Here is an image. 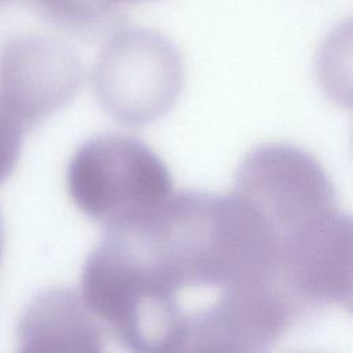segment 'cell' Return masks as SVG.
<instances>
[{"mask_svg": "<svg viewBox=\"0 0 353 353\" xmlns=\"http://www.w3.org/2000/svg\"><path fill=\"white\" fill-rule=\"evenodd\" d=\"M91 252L83 296L130 350L263 352L290 324L277 240L236 192L171 194Z\"/></svg>", "mask_w": 353, "mask_h": 353, "instance_id": "obj_1", "label": "cell"}, {"mask_svg": "<svg viewBox=\"0 0 353 353\" xmlns=\"http://www.w3.org/2000/svg\"><path fill=\"white\" fill-rule=\"evenodd\" d=\"M66 181L73 203L105 228L145 215L172 194L163 160L139 139L119 134L84 142L70 159Z\"/></svg>", "mask_w": 353, "mask_h": 353, "instance_id": "obj_2", "label": "cell"}, {"mask_svg": "<svg viewBox=\"0 0 353 353\" xmlns=\"http://www.w3.org/2000/svg\"><path fill=\"white\" fill-rule=\"evenodd\" d=\"M234 192L259 214L279 248L339 212L323 165L285 143L262 145L247 153L236 172Z\"/></svg>", "mask_w": 353, "mask_h": 353, "instance_id": "obj_3", "label": "cell"}, {"mask_svg": "<svg viewBox=\"0 0 353 353\" xmlns=\"http://www.w3.org/2000/svg\"><path fill=\"white\" fill-rule=\"evenodd\" d=\"M97 98L119 123L139 127L167 113L183 85L182 58L164 36L148 29L117 32L92 73Z\"/></svg>", "mask_w": 353, "mask_h": 353, "instance_id": "obj_4", "label": "cell"}, {"mask_svg": "<svg viewBox=\"0 0 353 353\" xmlns=\"http://www.w3.org/2000/svg\"><path fill=\"white\" fill-rule=\"evenodd\" d=\"M81 80L79 57L58 40L21 36L0 50V102L23 125L39 123L65 106Z\"/></svg>", "mask_w": 353, "mask_h": 353, "instance_id": "obj_5", "label": "cell"}, {"mask_svg": "<svg viewBox=\"0 0 353 353\" xmlns=\"http://www.w3.org/2000/svg\"><path fill=\"white\" fill-rule=\"evenodd\" d=\"M283 283L302 310L335 305L352 309L353 234L349 215L338 212L279 248Z\"/></svg>", "mask_w": 353, "mask_h": 353, "instance_id": "obj_6", "label": "cell"}, {"mask_svg": "<svg viewBox=\"0 0 353 353\" xmlns=\"http://www.w3.org/2000/svg\"><path fill=\"white\" fill-rule=\"evenodd\" d=\"M105 331L81 295L52 288L26 307L18 325V342L26 352H101Z\"/></svg>", "mask_w": 353, "mask_h": 353, "instance_id": "obj_7", "label": "cell"}, {"mask_svg": "<svg viewBox=\"0 0 353 353\" xmlns=\"http://www.w3.org/2000/svg\"><path fill=\"white\" fill-rule=\"evenodd\" d=\"M52 22L74 30H92L116 12L108 0H33Z\"/></svg>", "mask_w": 353, "mask_h": 353, "instance_id": "obj_8", "label": "cell"}, {"mask_svg": "<svg viewBox=\"0 0 353 353\" xmlns=\"http://www.w3.org/2000/svg\"><path fill=\"white\" fill-rule=\"evenodd\" d=\"M23 124L0 102V182L14 170L21 145Z\"/></svg>", "mask_w": 353, "mask_h": 353, "instance_id": "obj_9", "label": "cell"}, {"mask_svg": "<svg viewBox=\"0 0 353 353\" xmlns=\"http://www.w3.org/2000/svg\"><path fill=\"white\" fill-rule=\"evenodd\" d=\"M142 1H152V0H112V3L119 8L120 6H127V4H135V3H142Z\"/></svg>", "mask_w": 353, "mask_h": 353, "instance_id": "obj_10", "label": "cell"}, {"mask_svg": "<svg viewBox=\"0 0 353 353\" xmlns=\"http://www.w3.org/2000/svg\"><path fill=\"white\" fill-rule=\"evenodd\" d=\"M1 248H3V223H1V216H0V255H1Z\"/></svg>", "mask_w": 353, "mask_h": 353, "instance_id": "obj_11", "label": "cell"}, {"mask_svg": "<svg viewBox=\"0 0 353 353\" xmlns=\"http://www.w3.org/2000/svg\"><path fill=\"white\" fill-rule=\"evenodd\" d=\"M3 1H6V0H0V3H3Z\"/></svg>", "mask_w": 353, "mask_h": 353, "instance_id": "obj_12", "label": "cell"}]
</instances>
